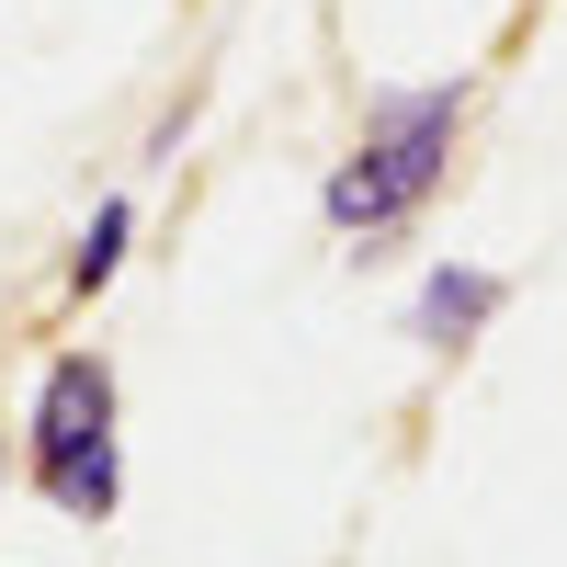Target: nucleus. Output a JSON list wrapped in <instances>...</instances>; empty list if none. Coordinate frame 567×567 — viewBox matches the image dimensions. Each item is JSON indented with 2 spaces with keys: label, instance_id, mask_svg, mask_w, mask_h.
Listing matches in <instances>:
<instances>
[{
  "label": "nucleus",
  "instance_id": "obj_3",
  "mask_svg": "<svg viewBox=\"0 0 567 567\" xmlns=\"http://www.w3.org/2000/svg\"><path fill=\"white\" fill-rule=\"evenodd\" d=\"M511 307V272L488 261H432L420 272V296H409V341L420 352H477V329Z\"/></svg>",
  "mask_w": 567,
  "mask_h": 567
},
{
  "label": "nucleus",
  "instance_id": "obj_1",
  "mask_svg": "<svg viewBox=\"0 0 567 567\" xmlns=\"http://www.w3.org/2000/svg\"><path fill=\"white\" fill-rule=\"evenodd\" d=\"M465 114H477V80H398V91H374L352 148H341V171L318 182L329 239H352L374 261L398 227L432 216V194L454 182V148H465Z\"/></svg>",
  "mask_w": 567,
  "mask_h": 567
},
{
  "label": "nucleus",
  "instance_id": "obj_4",
  "mask_svg": "<svg viewBox=\"0 0 567 567\" xmlns=\"http://www.w3.org/2000/svg\"><path fill=\"white\" fill-rule=\"evenodd\" d=\"M125 239H136V205H125V194H103V205H91V227L69 239V272H58V296H69V307H91V296H103V284L125 272Z\"/></svg>",
  "mask_w": 567,
  "mask_h": 567
},
{
  "label": "nucleus",
  "instance_id": "obj_2",
  "mask_svg": "<svg viewBox=\"0 0 567 567\" xmlns=\"http://www.w3.org/2000/svg\"><path fill=\"white\" fill-rule=\"evenodd\" d=\"M125 386L103 352H58L34 374V432H23V477L45 488V511H69V523H114L125 499Z\"/></svg>",
  "mask_w": 567,
  "mask_h": 567
},
{
  "label": "nucleus",
  "instance_id": "obj_5",
  "mask_svg": "<svg viewBox=\"0 0 567 567\" xmlns=\"http://www.w3.org/2000/svg\"><path fill=\"white\" fill-rule=\"evenodd\" d=\"M0 488H12V443H0Z\"/></svg>",
  "mask_w": 567,
  "mask_h": 567
}]
</instances>
